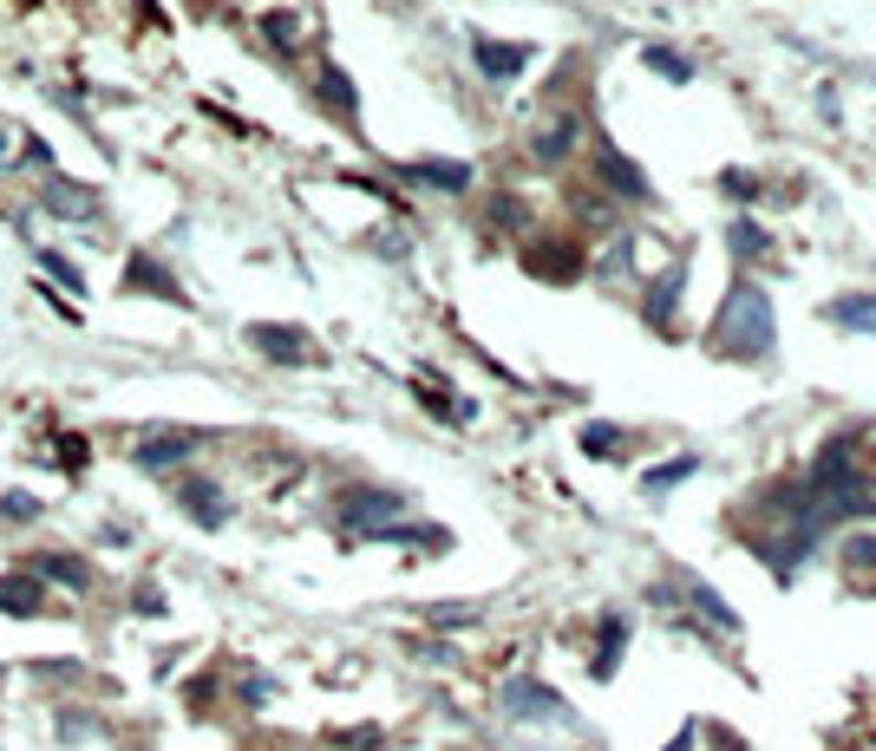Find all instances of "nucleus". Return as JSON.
I'll list each match as a JSON object with an SVG mask.
<instances>
[{"label":"nucleus","mask_w":876,"mask_h":751,"mask_svg":"<svg viewBox=\"0 0 876 751\" xmlns=\"http://www.w3.org/2000/svg\"><path fill=\"white\" fill-rule=\"evenodd\" d=\"M491 222H504V229H523V204H517V197H498V204H491Z\"/></svg>","instance_id":"nucleus-26"},{"label":"nucleus","mask_w":876,"mask_h":751,"mask_svg":"<svg viewBox=\"0 0 876 751\" xmlns=\"http://www.w3.org/2000/svg\"><path fill=\"white\" fill-rule=\"evenodd\" d=\"M700 471V458H674V465H660V471H648V497H660V490H674L680 478H693Z\"/></svg>","instance_id":"nucleus-21"},{"label":"nucleus","mask_w":876,"mask_h":751,"mask_svg":"<svg viewBox=\"0 0 876 751\" xmlns=\"http://www.w3.org/2000/svg\"><path fill=\"white\" fill-rule=\"evenodd\" d=\"M504 712H511V719H550V726L570 719V712H563V692H550V686H536V680L504 686Z\"/></svg>","instance_id":"nucleus-4"},{"label":"nucleus","mask_w":876,"mask_h":751,"mask_svg":"<svg viewBox=\"0 0 876 751\" xmlns=\"http://www.w3.org/2000/svg\"><path fill=\"white\" fill-rule=\"evenodd\" d=\"M583 451L588 458H615L622 451V431L615 425H583Z\"/></svg>","instance_id":"nucleus-22"},{"label":"nucleus","mask_w":876,"mask_h":751,"mask_svg":"<svg viewBox=\"0 0 876 751\" xmlns=\"http://www.w3.org/2000/svg\"><path fill=\"white\" fill-rule=\"evenodd\" d=\"M0 615H13V620L46 615V582H40L33 569H20V575H0Z\"/></svg>","instance_id":"nucleus-6"},{"label":"nucleus","mask_w":876,"mask_h":751,"mask_svg":"<svg viewBox=\"0 0 876 751\" xmlns=\"http://www.w3.org/2000/svg\"><path fill=\"white\" fill-rule=\"evenodd\" d=\"M530 269H536V274H556V281H563V274L583 269V255H576L570 242H563V249H530Z\"/></svg>","instance_id":"nucleus-17"},{"label":"nucleus","mask_w":876,"mask_h":751,"mask_svg":"<svg viewBox=\"0 0 876 751\" xmlns=\"http://www.w3.org/2000/svg\"><path fill=\"white\" fill-rule=\"evenodd\" d=\"M262 27H269V40H275V46H294V20H289V13H269Z\"/></svg>","instance_id":"nucleus-28"},{"label":"nucleus","mask_w":876,"mask_h":751,"mask_svg":"<svg viewBox=\"0 0 876 751\" xmlns=\"http://www.w3.org/2000/svg\"><path fill=\"white\" fill-rule=\"evenodd\" d=\"M399 510H406V497H393V490H347L341 497V523L361 530V536H379Z\"/></svg>","instance_id":"nucleus-2"},{"label":"nucleus","mask_w":876,"mask_h":751,"mask_svg":"<svg viewBox=\"0 0 876 751\" xmlns=\"http://www.w3.org/2000/svg\"><path fill=\"white\" fill-rule=\"evenodd\" d=\"M249 341L262 346L269 359H289V366L314 359V346H307V334H301V327H275V321H255V327H249Z\"/></svg>","instance_id":"nucleus-9"},{"label":"nucleus","mask_w":876,"mask_h":751,"mask_svg":"<svg viewBox=\"0 0 876 751\" xmlns=\"http://www.w3.org/2000/svg\"><path fill=\"white\" fill-rule=\"evenodd\" d=\"M772 294L765 288H752V281H739L727 294V307H720V321H713V346L732 353V359H765L772 353Z\"/></svg>","instance_id":"nucleus-1"},{"label":"nucleus","mask_w":876,"mask_h":751,"mask_svg":"<svg viewBox=\"0 0 876 751\" xmlns=\"http://www.w3.org/2000/svg\"><path fill=\"white\" fill-rule=\"evenodd\" d=\"M197 451V431H145L138 445H132V458L145 465V471H170V465H184Z\"/></svg>","instance_id":"nucleus-5"},{"label":"nucleus","mask_w":876,"mask_h":751,"mask_svg":"<svg viewBox=\"0 0 876 751\" xmlns=\"http://www.w3.org/2000/svg\"><path fill=\"white\" fill-rule=\"evenodd\" d=\"M177 503H184V517H190V523H204V530H222V523H229L222 490H217V483H204V478L177 483Z\"/></svg>","instance_id":"nucleus-8"},{"label":"nucleus","mask_w":876,"mask_h":751,"mask_svg":"<svg viewBox=\"0 0 876 751\" xmlns=\"http://www.w3.org/2000/svg\"><path fill=\"white\" fill-rule=\"evenodd\" d=\"M732 255H765V229L759 222H732Z\"/></svg>","instance_id":"nucleus-25"},{"label":"nucleus","mask_w":876,"mask_h":751,"mask_svg":"<svg viewBox=\"0 0 876 751\" xmlns=\"http://www.w3.org/2000/svg\"><path fill=\"white\" fill-rule=\"evenodd\" d=\"M0 517H7V523H33V517H40V497H27V490H7V497H0Z\"/></svg>","instance_id":"nucleus-23"},{"label":"nucleus","mask_w":876,"mask_h":751,"mask_svg":"<svg viewBox=\"0 0 876 751\" xmlns=\"http://www.w3.org/2000/svg\"><path fill=\"white\" fill-rule=\"evenodd\" d=\"M851 569H876V536H851Z\"/></svg>","instance_id":"nucleus-27"},{"label":"nucleus","mask_w":876,"mask_h":751,"mask_svg":"<svg viewBox=\"0 0 876 751\" xmlns=\"http://www.w3.org/2000/svg\"><path fill=\"white\" fill-rule=\"evenodd\" d=\"M680 281H687V262H674L667 274H655V281H648V301H642V307H648V321H655V327H674V307H680Z\"/></svg>","instance_id":"nucleus-12"},{"label":"nucleus","mask_w":876,"mask_h":751,"mask_svg":"<svg viewBox=\"0 0 876 751\" xmlns=\"http://www.w3.org/2000/svg\"><path fill=\"white\" fill-rule=\"evenodd\" d=\"M46 269L60 274V281H66V288H79V269H73V262H60V255H46Z\"/></svg>","instance_id":"nucleus-30"},{"label":"nucleus","mask_w":876,"mask_h":751,"mask_svg":"<svg viewBox=\"0 0 876 751\" xmlns=\"http://www.w3.org/2000/svg\"><path fill=\"white\" fill-rule=\"evenodd\" d=\"M33 575H40V582H60V588H92V569H85L79 555H40Z\"/></svg>","instance_id":"nucleus-15"},{"label":"nucleus","mask_w":876,"mask_h":751,"mask_svg":"<svg viewBox=\"0 0 876 751\" xmlns=\"http://www.w3.org/2000/svg\"><path fill=\"white\" fill-rule=\"evenodd\" d=\"M595 170H602V184H608L615 197H628V204L648 197V170H642L635 157H622L615 144H595Z\"/></svg>","instance_id":"nucleus-3"},{"label":"nucleus","mask_w":876,"mask_h":751,"mask_svg":"<svg viewBox=\"0 0 876 751\" xmlns=\"http://www.w3.org/2000/svg\"><path fill=\"white\" fill-rule=\"evenodd\" d=\"M125 288H132V294H164V301H184V294H177V281L157 269L150 255H132V269H125Z\"/></svg>","instance_id":"nucleus-14"},{"label":"nucleus","mask_w":876,"mask_h":751,"mask_svg":"<svg viewBox=\"0 0 876 751\" xmlns=\"http://www.w3.org/2000/svg\"><path fill=\"white\" fill-rule=\"evenodd\" d=\"M321 98H327V105H341V112H354V105H361V98H354V85H347V72H341V66H327V72H321Z\"/></svg>","instance_id":"nucleus-20"},{"label":"nucleus","mask_w":876,"mask_h":751,"mask_svg":"<svg viewBox=\"0 0 876 751\" xmlns=\"http://www.w3.org/2000/svg\"><path fill=\"white\" fill-rule=\"evenodd\" d=\"M727 190H732V197H759V177H745V170H727Z\"/></svg>","instance_id":"nucleus-29"},{"label":"nucleus","mask_w":876,"mask_h":751,"mask_svg":"<svg viewBox=\"0 0 876 751\" xmlns=\"http://www.w3.org/2000/svg\"><path fill=\"white\" fill-rule=\"evenodd\" d=\"M471 53H478V72L498 79V85L530 66V46H504V40H471Z\"/></svg>","instance_id":"nucleus-10"},{"label":"nucleus","mask_w":876,"mask_h":751,"mask_svg":"<svg viewBox=\"0 0 876 751\" xmlns=\"http://www.w3.org/2000/svg\"><path fill=\"white\" fill-rule=\"evenodd\" d=\"M831 321H837V327H864V334H876V294H851V301H831Z\"/></svg>","instance_id":"nucleus-16"},{"label":"nucleus","mask_w":876,"mask_h":751,"mask_svg":"<svg viewBox=\"0 0 876 751\" xmlns=\"http://www.w3.org/2000/svg\"><path fill=\"white\" fill-rule=\"evenodd\" d=\"M576 137H583V118H550V125H536V137H530V150L543 157V164H563L570 150H576Z\"/></svg>","instance_id":"nucleus-11"},{"label":"nucleus","mask_w":876,"mask_h":751,"mask_svg":"<svg viewBox=\"0 0 876 751\" xmlns=\"http://www.w3.org/2000/svg\"><path fill=\"white\" fill-rule=\"evenodd\" d=\"M406 177H413V184H432V190H465V184H471V164H451V157L438 164V157H419V164H406Z\"/></svg>","instance_id":"nucleus-13"},{"label":"nucleus","mask_w":876,"mask_h":751,"mask_svg":"<svg viewBox=\"0 0 876 751\" xmlns=\"http://www.w3.org/2000/svg\"><path fill=\"white\" fill-rule=\"evenodd\" d=\"M693 608H700V615H713L720 627H739V615H732V608L713 595V588H707V582H693Z\"/></svg>","instance_id":"nucleus-24"},{"label":"nucleus","mask_w":876,"mask_h":751,"mask_svg":"<svg viewBox=\"0 0 876 751\" xmlns=\"http://www.w3.org/2000/svg\"><path fill=\"white\" fill-rule=\"evenodd\" d=\"M40 204L53 209V216H66V222H92V216H98V190H92V184H73V177H53V184L40 190Z\"/></svg>","instance_id":"nucleus-7"},{"label":"nucleus","mask_w":876,"mask_h":751,"mask_svg":"<svg viewBox=\"0 0 876 751\" xmlns=\"http://www.w3.org/2000/svg\"><path fill=\"white\" fill-rule=\"evenodd\" d=\"M622 640H628V620L608 615V620H602V660H595V674H602V680L615 674V654H622Z\"/></svg>","instance_id":"nucleus-19"},{"label":"nucleus","mask_w":876,"mask_h":751,"mask_svg":"<svg viewBox=\"0 0 876 751\" xmlns=\"http://www.w3.org/2000/svg\"><path fill=\"white\" fill-rule=\"evenodd\" d=\"M642 60H648V66H655L660 79H667V85H687V79H693V66H687V53H674V46H648Z\"/></svg>","instance_id":"nucleus-18"}]
</instances>
